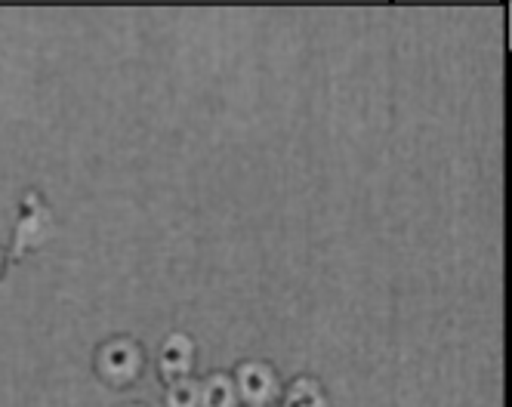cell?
<instances>
[{
  "instance_id": "6da1fadb",
  "label": "cell",
  "mask_w": 512,
  "mask_h": 407,
  "mask_svg": "<svg viewBox=\"0 0 512 407\" xmlns=\"http://www.w3.org/2000/svg\"><path fill=\"white\" fill-rule=\"evenodd\" d=\"M96 367H99V374L105 380L130 383V380H136L139 367H142V352L130 337H115V340H108V343L99 346Z\"/></svg>"
},
{
  "instance_id": "7a4b0ae2",
  "label": "cell",
  "mask_w": 512,
  "mask_h": 407,
  "mask_svg": "<svg viewBox=\"0 0 512 407\" xmlns=\"http://www.w3.org/2000/svg\"><path fill=\"white\" fill-rule=\"evenodd\" d=\"M235 389L250 407H269L278 398V377L266 361H244L235 374Z\"/></svg>"
},
{
  "instance_id": "3957f363",
  "label": "cell",
  "mask_w": 512,
  "mask_h": 407,
  "mask_svg": "<svg viewBox=\"0 0 512 407\" xmlns=\"http://www.w3.org/2000/svg\"><path fill=\"white\" fill-rule=\"evenodd\" d=\"M192 358H195V346H192V337L189 333H170L161 346V355H158V364L161 370L170 377V380H182L189 374L192 367Z\"/></svg>"
},
{
  "instance_id": "277c9868",
  "label": "cell",
  "mask_w": 512,
  "mask_h": 407,
  "mask_svg": "<svg viewBox=\"0 0 512 407\" xmlns=\"http://www.w3.org/2000/svg\"><path fill=\"white\" fill-rule=\"evenodd\" d=\"M19 226H16V247L22 250V247H31V244H38V241H44V235H47V213H44V207H41V198L34 195V192H28L25 198H22V207H19Z\"/></svg>"
},
{
  "instance_id": "5b68a950",
  "label": "cell",
  "mask_w": 512,
  "mask_h": 407,
  "mask_svg": "<svg viewBox=\"0 0 512 407\" xmlns=\"http://www.w3.org/2000/svg\"><path fill=\"white\" fill-rule=\"evenodd\" d=\"M201 407H235L238 389L229 374H210L198 383Z\"/></svg>"
},
{
  "instance_id": "8992f818",
  "label": "cell",
  "mask_w": 512,
  "mask_h": 407,
  "mask_svg": "<svg viewBox=\"0 0 512 407\" xmlns=\"http://www.w3.org/2000/svg\"><path fill=\"white\" fill-rule=\"evenodd\" d=\"M284 407H327V398L315 380H294L284 392Z\"/></svg>"
},
{
  "instance_id": "52a82bcc",
  "label": "cell",
  "mask_w": 512,
  "mask_h": 407,
  "mask_svg": "<svg viewBox=\"0 0 512 407\" xmlns=\"http://www.w3.org/2000/svg\"><path fill=\"white\" fill-rule=\"evenodd\" d=\"M198 404H201V395H198V383L195 380H189V377L170 380L164 407H198Z\"/></svg>"
},
{
  "instance_id": "ba28073f",
  "label": "cell",
  "mask_w": 512,
  "mask_h": 407,
  "mask_svg": "<svg viewBox=\"0 0 512 407\" xmlns=\"http://www.w3.org/2000/svg\"><path fill=\"white\" fill-rule=\"evenodd\" d=\"M124 407H145V404H124Z\"/></svg>"
},
{
  "instance_id": "9c48e42d",
  "label": "cell",
  "mask_w": 512,
  "mask_h": 407,
  "mask_svg": "<svg viewBox=\"0 0 512 407\" xmlns=\"http://www.w3.org/2000/svg\"><path fill=\"white\" fill-rule=\"evenodd\" d=\"M0 263H4V256H0Z\"/></svg>"
}]
</instances>
